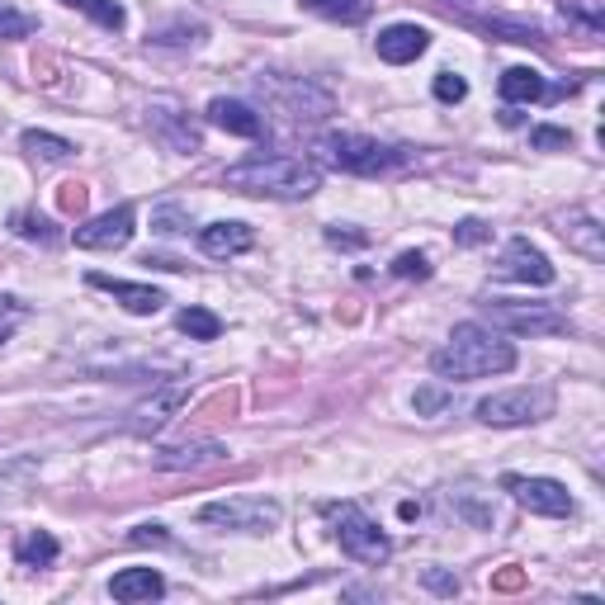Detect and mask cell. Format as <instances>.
Segmentation results:
<instances>
[{
  "label": "cell",
  "instance_id": "obj_1",
  "mask_svg": "<svg viewBox=\"0 0 605 605\" xmlns=\"http://www.w3.org/2000/svg\"><path fill=\"white\" fill-rule=\"evenodd\" d=\"M431 370L450 384H473V378H492V374H512L516 370V345L492 331L483 322H459L450 331L436 355H431Z\"/></svg>",
  "mask_w": 605,
  "mask_h": 605
},
{
  "label": "cell",
  "instance_id": "obj_2",
  "mask_svg": "<svg viewBox=\"0 0 605 605\" xmlns=\"http://www.w3.org/2000/svg\"><path fill=\"white\" fill-rule=\"evenodd\" d=\"M222 185L237 195H270V199H308L322 189V170L302 156H246L228 166Z\"/></svg>",
  "mask_w": 605,
  "mask_h": 605
},
{
  "label": "cell",
  "instance_id": "obj_3",
  "mask_svg": "<svg viewBox=\"0 0 605 605\" xmlns=\"http://www.w3.org/2000/svg\"><path fill=\"white\" fill-rule=\"evenodd\" d=\"M317 152H322V162H331L337 170H350V175H384L407 162L403 147H388V142H374L360 133H327L317 142Z\"/></svg>",
  "mask_w": 605,
  "mask_h": 605
},
{
  "label": "cell",
  "instance_id": "obj_4",
  "mask_svg": "<svg viewBox=\"0 0 605 605\" xmlns=\"http://www.w3.org/2000/svg\"><path fill=\"white\" fill-rule=\"evenodd\" d=\"M327 520H331V535H337L341 553H350V559L364 563V568L388 563V553H393L388 535L378 530V525H374L370 516H364L360 506H350V502H341V506H327Z\"/></svg>",
  "mask_w": 605,
  "mask_h": 605
},
{
  "label": "cell",
  "instance_id": "obj_5",
  "mask_svg": "<svg viewBox=\"0 0 605 605\" xmlns=\"http://www.w3.org/2000/svg\"><path fill=\"white\" fill-rule=\"evenodd\" d=\"M279 520H284V512H279V502H270V497H228V502L199 506V525L237 530V535H270Z\"/></svg>",
  "mask_w": 605,
  "mask_h": 605
},
{
  "label": "cell",
  "instance_id": "obj_6",
  "mask_svg": "<svg viewBox=\"0 0 605 605\" xmlns=\"http://www.w3.org/2000/svg\"><path fill=\"white\" fill-rule=\"evenodd\" d=\"M544 417H553V388H506L477 403L483 426H530Z\"/></svg>",
  "mask_w": 605,
  "mask_h": 605
},
{
  "label": "cell",
  "instance_id": "obj_7",
  "mask_svg": "<svg viewBox=\"0 0 605 605\" xmlns=\"http://www.w3.org/2000/svg\"><path fill=\"white\" fill-rule=\"evenodd\" d=\"M133 222H138V209H133V204H119V209L90 218L86 228H76L72 242L81 246V251H123V246L133 242V232H138Z\"/></svg>",
  "mask_w": 605,
  "mask_h": 605
},
{
  "label": "cell",
  "instance_id": "obj_8",
  "mask_svg": "<svg viewBox=\"0 0 605 605\" xmlns=\"http://www.w3.org/2000/svg\"><path fill=\"white\" fill-rule=\"evenodd\" d=\"M502 487L535 516H572V497L559 477H520V473H506Z\"/></svg>",
  "mask_w": 605,
  "mask_h": 605
},
{
  "label": "cell",
  "instance_id": "obj_9",
  "mask_svg": "<svg viewBox=\"0 0 605 605\" xmlns=\"http://www.w3.org/2000/svg\"><path fill=\"white\" fill-rule=\"evenodd\" d=\"M497 275L502 279H516V284H535V289H549L553 284V265L539 246H530L525 237H512L497 256Z\"/></svg>",
  "mask_w": 605,
  "mask_h": 605
},
{
  "label": "cell",
  "instance_id": "obj_10",
  "mask_svg": "<svg viewBox=\"0 0 605 605\" xmlns=\"http://www.w3.org/2000/svg\"><path fill=\"white\" fill-rule=\"evenodd\" d=\"M487 317L502 327H512V331H530V337H539V331H568L563 317L549 312L544 302H530V308H525V302H512V298H492Z\"/></svg>",
  "mask_w": 605,
  "mask_h": 605
},
{
  "label": "cell",
  "instance_id": "obj_11",
  "mask_svg": "<svg viewBox=\"0 0 605 605\" xmlns=\"http://www.w3.org/2000/svg\"><path fill=\"white\" fill-rule=\"evenodd\" d=\"M147 129L170 152H199V129L189 123V114H180V109L166 105V100L147 109Z\"/></svg>",
  "mask_w": 605,
  "mask_h": 605
},
{
  "label": "cell",
  "instance_id": "obj_12",
  "mask_svg": "<svg viewBox=\"0 0 605 605\" xmlns=\"http://www.w3.org/2000/svg\"><path fill=\"white\" fill-rule=\"evenodd\" d=\"M228 459V444L218 440H199V444H170V450H156L152 464L166 469V473H199V469H213Z\"/></svg>",
  "mask_w": 605,
  "mask_h": 605
},
{
  "label": "cell",
  "instance_id": "obj_13",
  "mask_svg": "<svg viewBox=\"0 0 605 605\" xmlns=\"http://www.w3.org/2000/svg\"><path fill=\"white\" fill-rule=\"evenodd\" d=\"M426 47H431V29H421V24H388L384 34H378V57H384L388 67H407Z\"/></svg>",
  "mask_w": 605,
  "mask_h": 605
},
{
  "label": "cell",
  "instance_id": "obj_14",
  "mask_svg": "<svg viewBox=\"0 0 605 605\" xmlns=\"http://www.w3.org/2000/svg\"><path fill=\"white\" fill-rule=\"evenodd\" d=\"M90 284L95 289H105V294H114L119 308L133 312V317H152V312L166 308V294L152 289V284H129V279H114V275H90Z\"/></svg>",
  "mask_w": 605,
  "mask_h": 605
},
{
  "label": "cell",
  "instance_id": "obj_15",
  "mask_svg": "<svg viewBox=\"0 0 605 605\" xmlns=\"http://www.w3.org/2000/svg\"><path fill=\"white\" fill-rule=\"evenodd\" d=\"M251 242H256V232H251L246 222H209V228L199 232V251L213 261L242 256V251H251Z\"/></svg>",
  "mask_w": 605,
  "mask_h": 605
},
{
  "label": "cell",
  "instance_id": "obj_16",
  "mask_svg": "<svg viewBox=\"0 0 605 605\" xmlns=\"http://www.w3.org/2000/svg\"><path fill=\"white\" fill-rule=\"evenodd\" d=\"M185 397H189V388H185V384H166L156 397H147V403H138V407H133V421H129V426H133L138 436L162 431V426L175 417V411H180Z\"/></svg>",
  "mask_w": 605,
  "mask_h": 605
},
{
  "label": "cell",
  "instance_id": "obj_17",
  "mask_svg": "<svg viewBox=\"0 0 605 605\" xmlns=\"http://www.w3.org/2000/svg\"><path fill=\"white\" fill-rule=\"evenodd\" d=\"M209 123L222 133H232V138H261L265 133V123L261 114L251 105L242 100H228V95H218V100H209Z\"/></svg>",
  "mask_w": 605,
  "mask_h": 605
},
{
  "label": "cell",
  "instance_id": "obj_18",
  "mask_svg": "<svg viewBox=\"0 0 605 605\" xmlns=\"http://www.w3.org/2000/svg\"><path fill=\"white\" fill-rule=\"evenodd\" d=\"M162 592H166V578H162L156 568H123L119 578L109 582V596H114V601H129V605H133V601H156Z\"/></svg>",
  "mask_w": 605,
  "mask_h": 605
},
{
  "label": "cell",
  "instance_id": "obj_19",
  "mask_svg": "<svg viewBox=\"0 0 605 605\" xmlns=\"http://www.w3.org/2000/svg\"><path fill=\"white\" fill-rule=\"evenodd\" d=\"M559 232L568 237V246H572V251H582L586 261H605V232H601V222H596V218H586V213H568V218H559Z\"/></svg>",
  "mask_w": 605,
  "mask_h": 605
},
{
  "label": "cell",
  "instance_id": "obj_20",
  "mask_svg": "<svg viewBox=\"0 0 605 605\" xmlns=\"http://www.w3.org/2000/svg\"><path fill=\"white\" fill-rule=\"evenodd\" d=\"M544 95H549V86L535 67H506L502 72V100L506 105H535V100H544Z\"/></svg>",
  "mask_w": 605,
  "mask_h": 605
},
{
  "label": "cell",
  "instance_id": "obj_21",
  "mask_svg": "<svg viewBox=\"0 0 605 605\" xmlns=\"http://www.w3.org/2000/svg\"><path fill=\"white\" fill-rule=\"evenodd\" d=\"M14 563L20 568H53L57 563V539L47 530H29L14 539Z\"/></svg>",
  "mask_w": 605,
  "mask_h": 605
},
{
  "label": "cell",
  "instance_id": "obj_22",
  "mask_svg": "<svg viewBox=\"0 0 605 605\" xmlns=\"http://www.w3.org/2000/svg\"><path fill=\"white\" fill-rule=\"evenodd\" d=\"M34 477H38V459H6V464H0V502L24 497Z\"/></svg>",
  "mask_w": 605,
  "mask_h": 605
},
{
  "label": "cell",
  "instance_id": "obj_23",
  "mask_svg": "<svg viewBox=\"0 0 605 605\" xmlns=\"http://www.w3.org/2000/svg\"><path fill=\"white\" fill-rule=\"evenodd\" d=\"M62 6H72V10L90 14V20L100 24V29H109V34H119V29L129 24V14H123L119 0H62Z\"/></svg>",
  "mask_w": 605,
  "mask_h": 605
},
{
  "label": "cell",
  "instance_id": "obj_24",
  "mask_svg": "<svg viewBox=\"0 0 605 605\" xmlns=\"http://www.w3.org/2000/svg\"><path fill=\"white\" fill-rule=\"evenodd\" d=\"M20 142H24V152H29V156H38V162H67V156L76 152L67 138H57V133H38V129H29Z\"/></svg>",
  "mask_w": 605,
  "mask_h": 605
},
{
  "label": "cell",
  "instance_id": "obj_25",
  "mask_svg": "<svg viewBox=\"0 0 605 605\" xmlns=\"http://www.w3.org/2000/svg\"><path fill=\"white\" fill-rule=\"evenodd\" d=\"M175 322H180V331H185L189 341H218V337H222L218 312H209V308H185L180 317H175Z\"/></svg>",
  "mask_w": 605,
  "mask_h": 605
},
{
  "label": "cell",
  "instance_id": "obj_26",
  "mask_svg": "<svg viewBox=\"0 0 605 605\" xmlns=\"http://www.w3.org/2000/svg\"><path fill=\"white\" fill-rule=\"evenodd\" d=\"M450 506H459V516H469L473 525H483V530H487L492 520H497V506H492V502H477V487H454V492H450Z\"/></svg>",
  "mask_w": 605,
  "mask_h": 605
},
{
  "label": "cell",
  "instance_id": "obj_27",
  "mask_svg": "<svg viewBox=\"0 0 605 605\" xmlns=\"http://www.w3.org/2000/svg\"><path fill=\"white\" fill-rule=\"evenodd\" d=\"M10 228L24 237V242H43V246H53L57 242V232H53V222H47L43 213H34V209H20L10 218Z\"/></svg>",
  "mask_w": 605,
  "mask_h": 605
},
{
  "label": "cell",
  "instance_id": "obj_28",
  "mask_svg": "<svg viewBox=\"0 0 605 605\" xmlns=\"http://www.w3.org/2000/svg\"><path fill=\"white\" fill-rule=\"evenodd\" d=\"M152 232H162V237H180V232H189V213L180 209V204H162V209L152 213Z\"/></svg>",
  "mask_w": 605,
  "mask_h": 605
},
{
  "label": "cell",
  "instance_id": "obj_29",
  "mask_svg": "<svg viewBox=\"0 0 605 605\" xmlns=\"http://www.w3.org/2000/svg\"><path fill=\"white\" fill-rule=\"evenodd\" d=\"M38 29L34 14H20V10H10L6 0H0V38H29Z\"/></svg>",
  "mask_w": 605,
  "mask_h": 605
},
{
  "label": "cell",
  "instance_id": "obj_30",
  "mask_svg": "<svg viewBox=\"0 0 605 605\" xmlns=\"http://www.w3.org/2000/svg\"><path fill=\"white\" fill-rule=\"evenodd\" d=\"M302 6L327 14V20H360L364 14V0H302Z\"/></svg>",
  "mask_w": 605,
  "mask_h": 605
},
{
  "label": "cell",
  "instance_id": "obj_31",
  "mask_svg": "<svg viewBox=\"0 0 605 605\" xmlns=\"http://www.w3.org/2000/svg\"><path fill=\"white\" fill-rule=\"evenodd\" d=\"M29 317V308L14 294H0V341H10L14 337V327H20Z\"/></svg>",
  "mask_w": 605,
  "mask_h": 605
},
{
  "label": "cell",
  "instance_id": "obj_32",
  "mask_svg": "<svg viewBox=\"0 0 605 605\" xmlns=\"http://www.w3.org/2000/svg\"><path fill=\"white\" fill-rule=\"evenodd\" d=\"M431 90H436V100H440V105H459V100L469 95V81H464L459 72H440Z\"/></svg>",
  "mask_w": 605,
  "mask_h": 605
},
{
  "label": "cell",
  "instance_id": "obj_33",
  "mask_svg": "<svg viewBox=\"0 0 605 605\" xmlns=\"http://www.w3.org/2000/svg\"><path fill=\"white\" fill-rule=\"evenodd\" d=\"M393 275L397 279H426V275H431V261H426L421 251H403V256L393 261Z\"/></svg>",
  "mask_w": 605,
  "mask_h": 605
},
{
  "label": "cell",
  "instance_id": "obj_34",
  "mask_svg": "<svg viewBox=\"0 0 605 605\" xmlns=\"http://www.w3.org/2000/svg\"><path fill=\"white\" fill-rule=\"evenodd\" d=\"M487 237H492V228H487L483 218H464V222L454 228V242H459V246H483Z\"/></svg>",
  "mask_w": 605,
  "mask_h": 605
},
{
  "label": "cell",
  "instance_id": "obj_35",
  "mask_svg": "<svg viewBox=\"0 0 605 605\" xmlns=\"http://www.w3.org/2000/svg\"><path fill=\"white\" fill-rule=\"evenodd\" d=\"M530 147H539V152L572 147V133H568V129H535V133H530Z\"/></svg>",
  "mask_w": 605,
  "mask_h": 605
},
{
  "label": "cell",
  "instance_id": "obj_36",
  "mask_svg": "<svg viewBox=\"0 0 605 605\" xmlns=\"http://www.w3.org/2000/svg\"><path fill=\"white\" fill-rule=\"evenodd\" d=\"M166 525H138V530L129 535V544H166Z\"/></svg>",
  "mask_w": 605,
  "mask_h": 605
},
{
  "label": "cell",
  "instance_id": "obj_37",
  "mask_svg": "<svg viewBox=\"0 0 605 605\" xmlns=\"http://www.w3.org/2000/svg\"><path fill=\"white\" fill-rule=\"evenodd\" d=\"M57 199H62V209H67V213H81V209H86V185H76V180L62 185Z\"/></svg>",
  "mask_w": 605,
  "mask_h": 605
},
{
  "label": "cell",
  "instance_id": "obj_38",
  "mask_svg": "<svg viewBox=\"0 0 605 605\" xmlns=\"http://www.w3.org/2000/svg\"><path fill=\"white\" fill-rule=\"evenodd\" d=\"M426 586H431V592H440V596H454V592H459V582L450 578V572H436V568L426 572Z\"/></svg>",
  "mask_w": 605,
  "mask_h": 605
},
{
  "label": "cell",
  "instance_id": "obj_39",
  "mask_svg": "<svg viewBox=\"0 0 605 605\" xmlns=\"http://www.w3.org/2000/svg\"><path fill=\"white\" fill-rule=\"evenodd\" d=\"M327 242L331 246H350V251H360L370 237H360V232H341V228H327Z\"/></svg>",
  "mask_w": 605,
  "mask_h": 605
},
{
  "label": "cell",
  "instance_id": "obj_40",
  "mask_svg": "<svg viewBox=\"0 0 605 605\" xmlns=\"http://www.w3.org/2000/svg\"><path fill=\"white\" fill-rule=\"evenodd\" d=\"M444 403H450V397L436 393V388H421V393H417V411H421V417H426V411H440Z\"/></svg>",
  "mask_w": 605,
  "mask_h": 605
},
{
  "label": "cell",
  "instance_id": "obj_41",
  "mask_svg": "<svg viewBox=\"0 0 605 605\" xmlns=\"http://www.w3.org/2000/svg\"><path fill=\"white\" fill-rule=\"evenodd\" d=\"M142 265H156V270H185L180 261H170V256H142Z\"/></svg>",
  "mask_w": 605,
  "mask_h": 605
},
{
  "label": "cell",
  "instance_id": "obj_42",
  "mask_svg": "<svg viewBox=\"0 0 605 605\" xmlns=\"http://www.w3.org/2000/svg\"><path fill=\"white\" fill-rule=\"evenodd\" d=\"M492 586H502V592H516V586H520V572H502V578L492 582Z\"/></svg>",
  "mask_w": 605,
  "mask_h": 605
},
{
  "label": "cell",
  "instance_id": "obj_43",
  "mask_svg": "<svg viewBox=\"0 0 605 605\" xmlns=\"http://www.w3.org/2000/svg\"><path fill=\"white\" fill-rule=\"evenodd\" d=\"M397 516H403V520H417V516H421V502H403V506H397Z\"/></svg>",
  "mask_w": 605,
  "mask_h": 605
}]
</instances>
